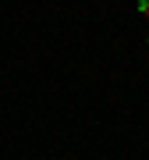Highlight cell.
<instances>
[{
    "mask_svg": "<svg viewBox=\"0 0 149 160\" xmlns=\"http://www.w3.org/2000/svg\"><path fill=\"white\" fill-rule=\"evenodd\" d=\"M138 14H142V18H149V0H138Z\"/></svg>",
    "mask_w": 149,
    "mask_h": 160,
    "instance_id": "obj_1",
    "label": "cell"
}]
</instances>
